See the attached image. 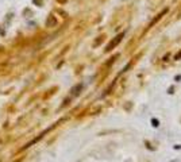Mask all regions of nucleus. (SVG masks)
Listing matches in <instances>:
<instances>
[{"label":"nucleus","instance_id":"1","mask_svg":"<svg viewBox=\"0 0 181 162\" xmlns=\"http://www.w3.org/2000/svg\"><path fill=\"white\" fill-rule=\"evenodd\" d=\"M57 24V19L56 16L51 14V15L47 16V20H46V27H54Z\"/></svg>","mask_w":181,"mask_h":162},{"label":"nucleus","instance_id":"2","mask_svg":"<svg viewBox=\"0 0 181 162\" xmlns=\"http://www.w3.org/2000/svg\"><path fill=\"white\" fill-rule=\"evenodd\" d=\"M122 37H123V34H120V35H118V37H116V39H115V40H113V42H111V43H110V45H108V46H107V49H105V50H107V51H110V50H111V49H112V47H115V46H116V45H118V43H119V42H120V39H122Z\"/></svg>","mask_w":181,"mask_h":162},{"label":"nucleus","instance_id":"3","mask_svg":"<svg viewBox=\"0 0 181 162\" xmlns=\"http://www.w3.org/2000/svg\"><path fill=\"white\" fill-rule=\"evenodd\" d=\"M174 58H176V59H181V51H180V53H178V54H176V57H174Z\"/></svg>","mask_w":181,"mask_h":162}]
</instances>
